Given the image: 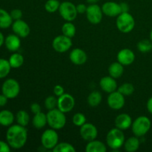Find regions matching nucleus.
Listing matches in <instances>:
<instances>
[{"label":"nucleus","instance_id":"1","mask_svg":"<svg viewBox=\"0 0 152 152\" xmlns=\"http://www.w3.org/2000/svg\"><path fill=\"white\" fill-rule=\"evenodd\" d=\"M6 140L10 148L20 149L28 140V131L25 126L16 124L10 126L6 132Z\"/></svg>","mask_w":152,"mask_h":152},{"label":"nucleus","instance_id":"2","mask_svg":"<svg viewBox=\"0 0 152 152\" xmlns=\"http://www.w3.org/2000/svg\"><path fill=\"white\" fill-rule=\"evenodd\" d=\"M47 120L48 126L55 130L63 129L66 124V117L65 113L61 111L59 108L49 110L47 113Z\"/></svg>","mask_w":152,"mask_h":152},{"label":"nucleus","instance_id":"3","mask_svg":"<svg viewBox=\"0 0 152 152\" xmlns=\"http://www.w3.org/2000/svg\"><path fill=\"white\" fill-rule=\"evenodd\" d=\"M125 135L123 131L115 128L108 132L106 136L107 145L113 150H118L124 145Z\"/></svg>","mask_w":152,"mask_h":152},{"label":"nucleus","instance_id":"4","mask_svg":"<svg viewBox=\"0 0 152 152\" xmlns=\"http://www.w3.org/2000/svg\"><path fill=\"white\" fill-rule=\"evenodd\" d=\"M116 25L120 32L124 34L130 33L135 27L134 18L129 12L121 13L117 16Z\"/></svg>","mask_w":152,"mask_h":152},{"label":"nucleus","instance_id":"5","mask_svg":"<svg viewBox=\"0 0 152 152\" xmlns=\"http://www.w3.org/2000/svg\"><path fill=\"white\" fill-rule=\"evenodd\" d=\"M151 123L145 116H140L132 123V129L134 134L137 137L146 134L151 129Z\"/></svg>","mask_w":152,"mask_h":152},{"label":"nucleus","instance_id":"6","mask_svg":"<svg viewBox=\"0 0 152 152\" xmlns=\"http://www.w3.org/2000/svg\"><path fill=\"white\" fill-rule=\"evenodd\" d=\"M41 142L42 146L47 150H53L59 143V135L56 130L50 129L45 131L41 136Z\"/></svg>","mask_w":152,"mask_h":152},{"label":"nucleus","instance_id":"7","mask_svg":"<svg viewBox=\"0 0 152 152\" xmlns=\"http://www.w3.org/2000/svg\"><path fill=\"white\" fill-rule=\"evenodd\" d=\"M60 16L67 22H72L77 18V6L71 1H63L60 4L59 8Z\"/></svg>","mask_w":152,"mask_h":152},{"label":"nucleus","instance_id":"8","mask_svg":"<svg viewBox=\"0 0 152 152\" xmlns=\"http://www.w3.org/2000/svg\"><path fill=\"white\" fill-rule=\"evenodd\" d=\"M1 91L8 99H14L20 92V86L14 79H7L3 83Z\"/></svg>","mask_w":152,"mask_h":152},{"label":"nucleus","instance_id":"9","mask_svg":"<svg viewBox=\"0 0 152 152\" xmlns=\"http://www.w3.org/2000/svg\"><path fill=\"white\" fill-rule=\"evenodd\" d=\"M52 46L55 51L60 53H65L68 51L72 46V40L71 38L62 34V35L57 36L53 39Z\"/></svg>","mask_w":152,"mask_h":152},{"label":"nucleus","instance_id":"10","mask_svg":"<svg viewBox=\"0 0 152 152\" xmlns=\"http://www.w3.org/2000/svg\"><path fill=\"white\" fill-rule=\"evenodd\" d=\"M86 17L88 22L93 25H97L100 23L102 19V7L96 4H91L87 7L86 12Z\"/></svg>","mask_w":152,"mask_h":152},{"label":"nucleus","instance_id":"11","mask_svg":"<svg viewBox=\"0 0 152 152\" xmlns=\"http://www.w3.org/2000/svg\"><path fill=\"white\" fill-rule=\"evenodd\" d=\"M75 105V99L74 96L69 94L65 93L62 96H59L57 99V108L61 111L68 113L72 111Z\"/></svg>","mask_w":152,"mask_h":152},{"label":"nucleus","instance_id":"12","mask_svg":"<svg viewBox=\"0 0 152 152\" xmlns=\"http://www.w3.org/2000/svg\"><path fill=\"white\" fill-rule=\"evenodd\" d=\"M125 102V96L118 91L110 93L107 99L108 106L113 110L121 109L124 106Z\"/></svg>","mask_w":152,"mask_h":152},{"label":"nucleus","instance_id":"13","mask_svg":"<svg viewBox=\"0 0 152 152\" xmlns=\"http://www.w3.org/2000/svg\"><path fill=\"white\" fill-rule=\"evenodd\" d=\"M80 134L81 137L84 140L89 142V141L96 140L98 134V131L94 125L92 123H86L80 127Z\"/></svg>","mask_w":152,"mask_h":152},{"label":"nucleus","instance_id":"14","mask_svg":"<svg viewBox=\"0 0 152 152\" xmlns=\"http://www.w3.org/2000/svg\"><path fill=\"white\" fill-rule=\"evenodd\" d=\"M12 30L13 33L19 36L21 38H25L28 37L31 32L29 25L25 21L22 19L15 20L12 24Z\"/></svg>","mask_w":152,"mask_h":152},{"label":"nucleus","instance_id":"15","mask_svg":"<svg viewBox=\"0 0 152 152\" xmlns=\"http://www.w3.org/2000/svg\"><path fill=\"white\" fill-rule=\"evenodd\" d=\"M134 60L135 54L131 49H122L117 53V61L124 66L132 65Z\"/></svg>","mask_w":152,"mask_h":152},{"label":"nucleus","instance_id":"16","mask_svg":"<svg viewBox=\"0 0 152 152\" xmlns=\"http://www.w3.org/2000/svg\"><path fill=\"white\" fill-rule=\"evenodd\" d=\"M102 13L109 17L118 16L121 13L120 4L114 1H107L102 6Z\"/></svg>","mask_w":152,"mask_h":152},{"label":"nucleus","instance_id":"17","mask_svg":"<svg viewBox=\"0 0 152 152\" xmlns=\"http://www.w3.org/2000/svg\"><path fill=\"white\" fill-rule=\"evenodd\" d=\"M70 60L74 63V65H84L88 59L87 54L86 52L81 48L73 49L71 51L69 55Z\"/></svg>","mask_w":152,"mask_h":152},{"label":"nucleus","instance_id":"18","mask_svg":"<svg viewBox=\"0 0 152 152\" xmlns=\"http://www.w3.org/2000/svg\"><path fill=\"white\" fill-rule=\"evenodd\" d=\"M99 86L103 91L106 93H112L117 89V81L111 76L102 77L99 81Z\"/></svg>","mask_w":152,"mask_h":152},{"label":"nucleus","instance_id":"19","mask_svg":"<svg viewBox=\"0 0 152 152\" xmlns=\"http://www.w3.org/2000/svg\"><path fill=\"white\" fill-rule=\"evenodd\" d=\"M132 120L128 114H120L116 117L115 126L122 131H126L132 127Z\"/></svg>","mask_w":152,"mask_h":152},{"label":"nucleus","instance_id":"20","mask_svg":"<svg viewBox=\"0 0 152 152\" xmlns=\"http://www.w3.org/2000/svg\"><path fill=\"white\" fill-rule=\"evenodd\" d=\"M4 44L7 50L11 52H16L20 48L21 40L16 34H10L5 38Z\"/></svg>","mask_w":152,"mask_h":152},{"label":"nucleus","instance_id":"21","mask_svg":"<svg viewBox=\"0 0 152 152\" xmlns=\"http://www.w3.org/2000/svg\"><path fill=\"white\" fill-rule=\"evenodd\" d=\"M106 151V145L101 141L96 140L88 142L86 146V152H105Z\"/></svg>","mask_w":152,"mask_h":152},{"label":"nucleus","instance_id":"22","mask_svg":"<svg viewBox=\"0 0 152 152\" xmlns=\"http://www.w3.org/2000/svg\"><path fill=\"white\" fill-rule=\"evenodd\" d=\"M124 73V65L117 61L111 64L108 68V74L114 79L120 78Z\"/></svg>","mask_w":152,"mask_h":152},{"label":"nucleus","instance_id":"23","mask_svg":"<svg viewBox=\"0 0 152 152\" xmlns=\"http://www.w3.org/2000/svg\"><path fill=\"white\" fill-rule=\"evenodd\" d=\"M32 124L37 129H43L48 124L47 114L42 111L34 114L32 120Z\"/></svg>","mask_w":152,"mask_h":152},{"label":"nucleus","instance_id":"24","mask_svg":"<svg viewBox=\"0 0 152 152\" xmlns=\"http://www.w3.org/2000/svg\"><path fill=\"white\" fill-rule=\"evenodd\" d=\"M15 117L13 113L8 110L0 111V125L2 126H10L14 122Z\"/></svg>","mask_w":152,"mask_h":152},{"label":"nucleus","instance_id":"25","mask_svg":"<svg viewBox=\"0 0 152 152\" xmlns=\"http://www.w3.org/2000/svg\"><path fill=\"white\" fill-rule=\"evenodd\" d=\"M13 24V19L8 12L0 8V28L6 29L10 28Z\"/></svg>","mask_w":152,"mask_h":152},{"label":"nucleus","instance_id":"26","mask_svg":"<svg viewBox=\"0 0 152 152\" xmlns=\"http://www.w3.org/2000/svg\"><path fill=\"white\" fill-rule=\"evenodd\" d=\"M140 147V140L137 137H132L126 140L124 142L125 150L128 152H134L137 151Z\"/></svg>","mask_w":152,"mask_h":152},{"label":"nucleus","instance_id":"27","mask_svg":"<svg viewBox=\"0 0 152 152\" xmlns=\"http://www.w3.org/2000/svg\"><path fill=\"white\" fill-rule=\"evenodd\" d=\"M102 96L100 92L97 91H94L88 96V103L91 107H96L102 102Z\"/></svg>","mask_w":152,"mask_h":152},{"label":"nucleus","instance_id":"28","mask_svg":"<svg viewBox=\"0 0 152 152\" xmlns=\"http://www.w3.org/2000/svg\"><path fill=\"white\" fill-rule=\"evenodd\" d=\"M8 61L12 68H19L23 65L24 57L21 53H13L10 56Z\"/></svg>","mask_w":152,"mask_h":152},{"label":"nucleus","instance_id":"29","mask_svg":"<svg viewBox=\"0 0 152 152\" xmlns=\"http://www.w3.org/2000/svg\"><path fill=\"white\" fill-rule=\"evenodd\" d=\"M16 120L18 124L25 127L29 123L30 116L26 111H25V110H20L16 114Z\"/></svg>","mask_w":152,"mask_h":152},{"label":"nucleus","instance_id":"30","mask_svg":"<svg viewBox=\"0 0 152 152\" xmlns=\"http://www.w3.org/2000/svg\"><path fill=\"white\" fill-rule=\"evenodd\" d=\"M76 27L71 22H67L62 25V34L69 38H72L76 34Z\"/></svg>","mask_w":152,"mask_h":152},{"label":"nucleus","instance_id":"31","mask_svg":"<svg viewBox=\"0 0 152 152\" xmlns=\"http://www.w3.org/2000/svg\"><path fill=\"white\" fill-rule=\"evenodd\" d=\"M11 68L8 60L0 58V79L7 77L10 74Z\"/></svg>","mask_w":152,"mask_h":152},{"label":"nucleus","instance_id":"32","mask_svg":"<svg viewBox=\"0 0 152 152\" xmlns=\"http://www.w3.org/2000/svg\"><path fill=\"white\" fill-rule=\"evenodd\" d=\"M53 152H75L74 146L68 142H59L52 150Z\"/></svg>","mask_w":152,"mask_h":152},{"label":"nucleus","instance_id":"33","mask_svg":"<svg viewBox=\"0 0 152 152\" xmlns=\"http://www.w3.org/2000/svg\"><path fill=\"white\" fill-rule=\"evenodd\" d=\"M137 48L141 53H148L152 50V42L148 39H142L137 43Z\"/></svg>","mask_w":152,"mask_h":152},{"label":"nucleus","instance_id":"34","mask_svg":"<svg viewBox=\"0 0 152 152\" xmlns=\"http://www.w3.org/2000/svg\"><path fill=\"white\" fill-rule=\"evenodd\" d=\"M60 4L58 0H48L45 4V9L48 13H55L59 10Z\"/></svg>","mask_w":152,"mask_h":152},{"label":"nucleus","instance_id":"35","mask_svg":"<svg viewBox=\"0 0 152 152\" xmlns=\"http://www.w3.org/2000/svg\"><path fill=\"white\" fill-rule=\"evenodd\" d=\"M118 91L124 96H130L134 92V87L132 83H124L118 87Z\"/></svg>","mask_w":152,"mask_h":152},{"label":"nucleus","instance_id":"36","mask_svg":"<svg viewBox=\"0 0 152 152\" xmlns=\"http://www.w3.org/2000/svg\"><path fill=\"white\" fill-rule=\"evenodd\" d=\"M73 123L76 126H78V127H81L82 126L85 124L86 123V117L82 113H77L74 115L72 119Z\"/></svg>","mask_w":152,"mask_h":152},{"label":"nucleus","instance_id":"37","mask_svg":"<svg viewBox=\"0 0 152 152\" xmlns=\"http://www.w3.org/2000/svg\"><path fill=\"white\" fill-rule=\"evenodd\" d=\"M45 107L48 110L54 109L57 107V99L53 96H49L45 100Z\"/></svg>","mask_w":152,"mask_h":152},{"label":"nucleus","instance_id":"38","mask_svg":"<svg viewBox=\"0 0 152 152\" xmlns=\"http://www.w3.org/2000/svg\"><path fill=\"white\" fill-rule=\"evenodd\" d=\"M10 16H11L13 20H18V19H21L22 17V11L19 9H13L11 10L10 13Z\"/></svg>","mask_w":152,"mask_h":152},{"label":"nucleus","instance_id":"39","mask_svg":"<svg viewBox=\"0 0 152 152\" xmlns=\"http://www.w3.org/2000/svg\"><path fill=\"white\" fill-rule=\"evenodd\" d=\"M53 91L54 94L56 95V96H58V97L62 96V94H65V89H64V88L62 87V86H60V85H56V86H55Z\"/></svg>","mask_w":152,"mask_h":152},{"label":"nucleus","instance_id":"40","mask_svg":"<svg viewBox=\"0 0 152 152\" xmlns=\"http://www.w3.org/2000/svg\"><path fill=\"white\" fill-rule=\"evenodd\" d=\"M10 146L9 144L4 141L0 140V152H10Z\"/></svg>","mask_w":152,"mask_h":152},{"label":"nucleus","instance_id":"41","mask_svg":"<svg viewBox=\"0 0 152 152\" xmlns=\"http://www.w3.org/2000/svg\"><path fill=\"white\" fill-rule=\"evenodd\" d=\"M31 111L34 114L41 112V106H40L39 103L34 102V103L31 104Z\"/></svg>","mask_w":152,"mask_h":152},{"label":"nucleus","instance_id":"42","mask_svg":"<svg viewBox=\"0 0 152 152\" xmlns=\"http://www.w3.org/2000/svg\"><path fill=\"white\" fill-rule=\"evenodd\" d=\"M77 10L78 13H84L87 10V6L84 4H79L77 6Z\"/></svg>","mask_w":152,"mask_h":152},{"label":"nucleus","instance_id":"43","mask_svg":"<svg viewBox=\"0 0 152 152\" xmlns=\"http://www.w3.org/2000/svg\"><path fill=\"white\" fill-rule=\"evenodd\" d=\"M120 9H121V13H127L129 10V6L127 3L121 2L120 3Z\"/></svg>","mask_w":152,"mask_h":152},{"label":"nucleus","instance_id":"44","mask_svg":"<svg viewBox=\"0 0 152 152\" xmlns=\"http://www.w3.org/2000/svg\"><path fill=\"white\" fill-rule=\"evenodd\" d=\"M7 99H8V98L5 95H4L3 94H0V107L4 106L7 104Z\"/></svg>","mask_w":152,"mask_h":152},{"label":"nucleus","instance_id":"45","mask_svg":"<svg viewBox=\"0 0 152 152\" xmlns=\"http://www.w3.org/2000/svg\"><path fill=\"white\" fill-rule=\"evenodd\" d=\"M147 109H148V112L151 113L152 114V96L148 99V102H147Z\"/></svg>","mask_w":152,"mask_h":152},{"label":"nucleus","instance_id":"46","mask_svg":"<svg viewBox=\"0 0 152 152\" xmlns=\"http://www.w3.org/2000/svg\"><path fill=\"white\" fill-rule=\"evenodd\" d=\"M4 40H5V39H4V35L2 34V33L0 32V48H1V46L3 45V44L4 43Z\"/></svg>","mask_w":152,"mask_h":152},{"label":"nucleus","instance_id":"47","mask_svg":"<svg viewBox=\"0 0 152 152\" xmlns=\"http://www.w3.org/2000/svg\"><path fill=\"white\" fill-rule=\"evenodd\" d=\"M86 1H87V2H88L89 4H96L99 0H86Z\"/></svg>","mask_w":152,"mask_h":152},{"label":"nucleus","instance_id":"48","mask_svg":"<svg viewBox=\"0 0 152 152\" xmlns=\"http://www.w3.org/2000/svg\"><path fill=\"white\" fill-rule=\"evenodd\" d=\"M150 39L152 42V30L151 31V33H150Z\"/></svg>","mask_w":152,"mask_h":152}]
</instances>
